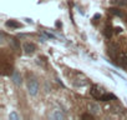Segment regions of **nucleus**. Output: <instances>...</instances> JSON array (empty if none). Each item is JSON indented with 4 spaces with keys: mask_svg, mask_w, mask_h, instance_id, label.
I'll use <instances>...</instances> for the list:
<instances>
[{
    "mask_svg": "<svg viewBox=\"0 0 127 120\" xmlns=\"http://www.w3.org/2000/svg\"><path fill=\"white\" fill-rule=\"evenodd\" d=\"M90 94H91V95H92L95 99H98V100H101V99H102V96L106 94V91H105V90H103V89H102L100 85H96V84H95V85H92V86H91Z\"/></svg>",
    "mask_w": 127,
    "mask_h": 120,
    "instance_id": "obj_1",
    "label": "nucleus"
},
{
    "mask_svg": "<svg viewBox=\"0 0 127 120\" xmlns=\"http://www.w3.org/2000/svg\"><path fill=\"white\" fill-rule=\"evenodd\" d=\"M28 90H29V94L32 95V96H35L37 94V91H39V84H37V81L35 79L29 80V83H28Z\"/></svg>",
    "mask_w": 127,
    "mask_h": 120,
    "instance_id": "obj_2",
    "label": "nucleus"
},
{
    "mask_svg": "<svg viewBox=\"0 0 127 120\" xmlns=\"http://www.w3.org/2000/svg\"><path fill=\"white\" fill-rule=\"evenodd\" d=\"M118 54H120V49H118V46H117L116 44H110V46H108V55L111 56V59L117 60Z\"/></svg>",
    "mask_w": 127,
    "mask_h": 120,
    "instance_id": "obj_3",
    "label": "nucleus"
},
{
    "mask_svg": "<svg viewBox=\"0 0 127 120\" xmlns=\"http://www.w3.org/2000/svg\"><path fill=\"white\" fill-rule=\"evenodd\" d=\"M117 64L122 68H127V53H123L121 51L118 54V58H117Z\"/></svg>",
    "mask_w": 127,
    "mask_h": 120,
    "instance_id": "obj_4",
    "label": "nucleus"
},
{
    "mask_svg": "<svg viewBox=\"0 0 127 120\" xmlns=\"http://www.w3.org/2000/svg\"><path fill=\"white\" fill-rule=\"evenodd\" d=\"M23 49H24L25 54H34L35 50H36V45L32 44V43H24Z\"/></svg>",
    "mask_w": 127,
    "mask_h": 120,
    "instance_id": "obj_5",
    "label": "nucleus"
},
{
    "mask_svg": "<svg viewBox=\"0 0 127 120\" xmlns=\"http://www.w3.org/2000/svg\"><path fill=\"white\" fill-rule=\"evenodd\" d=\"M50 118L54 119V120H62L64 118H65V115H64L59 109H56V110H54V113L50 115Z\"/></svg>",
    "mask_w": 127,
    "mask_h": 120,
    "instance_id": "obj_6",
    "label": "nucleus"
},
{
    "mask_svg": "<svg viewBox=\"0 0 127 120\" xmlns=\"http://www.w3.org/2000/svg\"><path fill=\"white\" fill-rule=\"evenodd\" d=\"M11 79H13V83H14L15 85H20V84L23 83V80H21V76H20V74H19L18 71H14V73H13V75H11Z\"/></svg>",
    "mask_w": 127,
    "mask_h": 120,
    "instance_id": "obj_7",
    "label": "nucleus"
},
{
    "mask_svg": "<svg viewBox=\"0 0 127 120\" xmlns=\"http://www.w3.org/2000/svg\"><path fill=\"white\" fill-rule=\"evenodd\" d=\"M5 25L9 26V28H20V26H21V24L18 23V21H15V20H8V21L5 23Z\"/></svg>",
    "mask_w": 127,
    "mask_h": 120,
    "instance_id": "obj_8",
    "label": "nucleus"
},
{
    "mask_svg": "<svg viewBox=\"0 0 127 120\" xmlns=\"http://www.w3.org/2000/svg\"><path fill=\"white\" fill-rule=\"evenodd\" d=\"M108 13H111L112 15H116V16H121V18H123V13H122L120 9L111 8V9H108Z\"/></svg>",
    "mask_w": 127,
    "mask_h": 120,
    "instance_id": "obj_9",
    "label": "nucleus"
},
{
    "mask_svg": "<svg viewBox=\"0 0 127 120\" xmlns=\"http://www.w3.org/2000/svg\"><path fill=\"white\" fill-rule=\"evenodd\" d=\"M112 28H111V25H107L106 28H105V30H103V34H105V36L107 38V39H110L111 36H112Z\"/></svg>",
    "mask_w": 127,
    "mask_h": 120,
    "instance_id": "obj_10",
    "label": "nucleus"
},
{
    "mask_svg": "<svg viewBox=\"0 0 127 120\" xmlns=\"http://www.w3.org/2000/svg\"><path fill=\"white\" fill-rule=\"evenodd\" d=\"M89 110L92 113V114H97L100 111V106L97 104H90L89 105Z\"/></svg>",
    "mask_w": 127,
    "mask_h": 120,
    "instance_id": "obj_11",
    "label": "nucleus"
},
{
    "mask_svg": "<svg viewBox=\"0 0 127 120\" xmlns=\"http://www.w3.org/2000/svg\"><path fill=\"white\" fill-rule=\"evenodd\" d=\"M111 99H116V96L113 95V94H110V93H106L103 96H102V99H101V101H110Z\"/></svg>",
    "mask_w": 127,
    "mask_h": 120,
    "instance_id": "obj_12",
    "label": "nucleus"
},
{
    "mask_svg": "<svg viewBox=\"0 0 127 120\" xmlns=\"http://www.w3.org/2000/svg\"><path fill=\"white\" fill-rule=\"evenodd\" d=\"M115 3L118 6H126L127 5V0H115Z\"/></svg>",
    "mask_w": 127,
    "mask_h": 120,
    "instance_id": "obj_13",
    "label": "nucleus"
},
{
    "mask_svg": "<svg viewBox=\"0 0 127 120\" xmlns=\"http://www.w3.org/2000/svg\"><path fill=\"white\" fill-rule=\"evenodd\" d=\"M10 45L14 49H19V45H18V40L16 39H10Z\"/></svg>",
    "mask_w": 127,
    "mask_h": 120,
    "instance_id": "obj_14",
    "label": "nucleus"
},
{
    "mask_svg": "<svg viewBox=\"0 0 127 120\" xmlns=\"http://www.w3.org/2000/svg\"><path fill=\"white\" fill-rule=\"evenodd\" d=\"M9 119H10V120H20V116H19L16 113H11V114L9 115Z\"/></svg>",
    "mask_w": 127,
    "mask_h": 120,
    "instance_id": "obj_15",
    "label": "nucleus"
},
{
    "mask_svg": "<svg viewBox=\"0 0 127 120\" xmlns=\"http://www.w3.org/2000/svg\"><path fill=\"white\" fill-rule=\"evenodd\" d=\"M81 118H82V119H92V115H91V114H84Z\"/></svg>",
    "mask_w": 127,
    "mask_h": 120,
    "instance_id": "obj_16",
    "label": "nucleus"
},
{
    "mask_svg": "<svg viewBox=\"0 0 127 120\" xmlns=\"http://www.w3.org/2000/svg\"><path fill=\"white\" fill-rule=\"evenodd\" d=\"M115 33H116V34L122 33V28H115Z\"/></svg>",
    "mask_w": 127,
    "mask_h": 120,
    "instance_id": "obj_17",
    "label": "nucleus"
}]
</instances>
